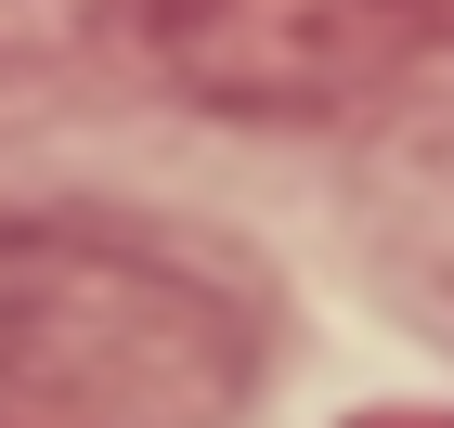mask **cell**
<instances>
[{
  "label": "cell",
  "mask_w": 454,
  "mask_h": 428,
  "mask_svg": "<svg viewBox=\"0 0 454 428\" xmlns=\"http://www.w3.org/2000/svg\"><path fill=\"white\" fill-rule=\"evenodd\" d=\"M389 13H403V27H454V0H389Z\"/></svg>",
  "instance_id": "obj_3"
},
{
  "label": "cell",
  "mask_w": 454,
  "mask_h": 428,
  "mask_svg": "<svg viewBox=\"0 0 454 428\" xmlns=\"http://www.w3.org/2000/svg\"><path fill=\"white\" fill-rule=\"evenodd\" d=\"M91 39L130 78L260 130H338L428 52V27H403L389 0H91Z\"/></svg>",
  "instance_id": "obj_2"
},
{
  "label": "cell",
  "mask_w": 454,
  "mask_h": 428,
  "mask_svg": "<svg viewBox=\"0 0 454 428\" xmlns=\"http://www.w3.org/2000/svg\"><path fill=\"white\" fill-rule=\"evenodd\" d=\"M260 390V312L156 234L0 208V402L39 428H221Z\"/></svg>",
  "instance_id": "obj_1"
}]
</instances>
